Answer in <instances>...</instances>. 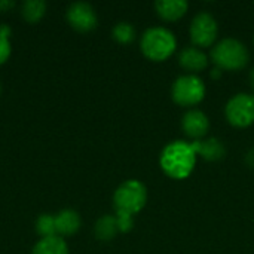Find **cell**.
Here are the masks:
<instances>
[{
  "instance_id": "obj_1",
  "label": "cell",
  "mask_w": 254,
  "mask_h": 254,
  "mask_svg": "<svg viewBox=\"0 0 254 254\" xmlns=\"http://www.w3.org/2000/svg\"><path fill=\"white\" fill-rule=\"evenodd\" d=\"M196 152L192 143L176 140L164 147L159 156V165L162 171L176 180L188 179L196 164Z\"/></svg>"
},
{
  "instance_id": "obj_2",
  "label": "cell",
  "mask_w": 254,
  "mask_h": 254,
  "mask_svg": "<svg viewBox=\"0 0 254 254\" xmlns=\"http://www.w3.org/2000/svg\"><path fill=\"white\" fill-rule=\"evenodd\" d=\"M141 52L152 61L168 60L177 48L176 36L165 27H152L146 30L140 42Z\"/></svg>"
},
{
  "instance_id": "obj_3",
  "label": "cell",
  "mask_w": 254,
  "mask_h": 254,
  "mask_svg": "<svg viewBox=\"0 0 254 254\" xmlns=\"http://www.w3.org/2000/svg\"><path fill=\"white\" fill-rule=\"evenodd\" d=\"M211 60L220 70L237 71L247 65L250 60V54L243 42L228 37V39H222L213 46Z\"/></svg>"
},
{
  "instance_id": "obj_4",
  "label": "cell",
  "mask_w": 254,
  "mask_h": 254,
  "mask_svg": "<svg viewBox=\"0 0 254 254\" xmlns=\"http://www.w3.org/2000/svg\"><path fill=\"white\" fill-rule=\"evenodd\" d=\"M147 202V189L138 180L124 182L113 195V205L116 214L135 216Z\"/></svg>"
},
{
  "instance_id": "obj_5",
  "label": "cell",
  "mask_w": 254,
  "mask_h": 254,
  "mask_svg": "<svg viewBox=\"0 0 254 254\" xmlns=\"http://www.w3.org/2000/svg\"><path fill=\"white\" fill-rule=\"evenodd\" d=\"M79 228L80 217L74 210H63L57 216L42 214L36 223V231L42 238L74 235Z\"/></svg>"
},
{
  "instance_id": "obj_6",
  "label": "cell",
  "mask_w": 254,
  "mask_h": 254,
  "mask_svg": "<svg viewBox=\"0 0 254 254\" xmlns=\"http://www.w3.org/2000/svg\"><path fill=\"white\" fill-rule=\"evenodd\" d=\"M171 97L174 103L182 107L196 106L205 97V85L202 79L195 74H183L174 80L171 88Z\"/></svg>"
},
{
  "instance_id": "obj_7",
  "label": "cell",
  "mask_w": 254,
  "mask_h": 254,
  "mask_svg": "<svg viewBox=\"0 0 254 254\" xmlns=\"http://www.w3.org/2000/svg\"><path fill=\"white\" fill-rule=\"evenodd\" d=\"M226 119L237 128H247L254 124V94L241 92L234 95L225 107Z\"/></svg>"
},
{
  "instance_id": "obj_8",
  "label": "cell",
  "mask_w": 254,
  "mask_h": 254,
  "mask_svg": "<svg viewBox=\"0 0 254 254\" xmlns=\"http://www.w3.org/2000/svg\"><path fill=\"white\" fill-rule=\"evenodd\" d=\"M190 40L196 48L214 46L219 34V25L214 16L208 12H199L190 24Z\"/></svg>"
},
{
  "instance_id": "obj_9",
  "label": "cell",
  "mask_w": 254,
  "mask_h": 254,
  "mask_svg": "<svg viewBox=\"0 0 254 254\" xmlns=\"http://www.w3.org/2000/svg\"><path fill=\"white\" fill-rule=\"evenodd\" d=\"M67 19L70 25L80 33H88L97 27V15L92 6L83 1L73 3L67 9Z\"/></svg>"
},
{
  "instance_id": "obj_10",
  "label": "cell",
  "mask_w": 254,
  "mask_h": 254,
  "mask_svg": "<svg viewBox=\"0 0 254 254\" xmlns=\"http://www.w3.org/2000/svg\"><path fill=\"white\" fill-rule=\"evenodd\" d=\"M182 128H183L185 134L188 137L193 138L195 141L202 140L210 129L208 116L198 109H190L182 118Z\"/></svg>"
},
{
  "instance_id": "obj_11",
  "label": "cell",
  "mask_w": 254,
  "mask_h": 254,
  "mask_svg": "<svg viewBox=\"0 0 254 254\" xmlns=\"http://www.w3.org/2000/svg\"><path fill=\"white\" fill-rule=\"evenodd\" d=\"M179 64L188 70L189 74H195L207 68L208 57L202 49L196 46H188L179 54Z\"/></svg>"
},
{
  "instance_id": "obj_12",
  "label": "cell",
  "mask_w": 254,
  "mask_h": 254,
  "mask_svg": "<svg viewBox=\"0 0 254 254\" xmlns=\"http://www.w3.org/2000/svg\"><path fill=\"white\" fill-rule=\"evenodd\" d=\"M196 156H201L205 161H219L225 156L226 149L223 146V143L216 138V137H208V138H202V140H196L192 143Z\"/></svg>"
},
{
  "instance_id": "obj_13",
  "label": "cell",
  "mask_w": 254,
  "mask_h": 254,
  "mask_svg": "<svg viewBox=\"0 0 254 254\" xmlns=\"http://www.w3.org/2000/svg\"><path fill=\"white\" fill-rule=\"evenodd\" d=\"M188 1L185 0H159L155 3L156 13L164 21H177L188 12Z\"/></svg>"
},
{
  "instance_id": "obj_14",
  "label": "cell",
  "mask_w": 254,
  "mask_h": 254,
  "mask_svg": "<svg viewBox=\"0 0 254 254\" xmlns=\"http://www.w3.org/2000/svg\"><path fill=\"white\" fill-rule=\"evenodd\" d=\"M31 254H68V247L61 237H46L34 246Z\"/></svg>"
},
{
  "instance_id": "obj_15",
  "label": "cell",
  "mask_w": 254,
  "mask_h": 254,
  "mask_svg": "<svg viewBox=\"0 0 254 254\" xmlns=\"http://www.w3.org/2000/svg\"><path fill=\"white\" fill-rule=\"evenodd\" d=\"M119 232L115 216H103L95 225V237L101 241H110Z\"/></svg>"
},
{
  "instance_id": "obj_16",
  "label": "cell",
  "mask_w": 254,
  "mask_h": 254,
  "mask_svg": "<svg viewBox=\"0 0 254 254\" xmlns=\"http://www.w3.org/2000/svg\"><path fill=\"white\" fill-rule=\"evenodd\" d=\"M45 12H46V3L42 0H27L21 9L24 19L30 24L39 22L43 18Z\"/></svg>"
},
{
  "instance_id": "obj_17",
  "label": "cell",
  "mask_w": 254,
  "mask_h": 254,
  "mask_svg": "<svg viewBox=\"0 0 254 254\" xmlns=\"http://www.w3.org/2000/svg\"><path fill=\"white\" fill-rule=\"evenodd\" d=\"M113 39L119 43H131L135 39V28L129 24V22H119L115 25L113 31Z\"/></svg>"
},
{
  "instance_id": "obj_18",
  "label": "cell",
  "mask_w": 254,
  "mask_h": 254,
  "mask_svg": "<svg viewBox=\"0 0 254 254\" xmlns=\"http://www.w3.org/2000/svg\"><path fill=\"white\" fill-rule=\"evenodd\" d=\"M10 30L6 25L0 27V64H3L10 55V43H9Z\"/></svg>"
},
{
  "instance_id": "obj_19",
  "label": "cell",
  "mask_w": 254,
  "mask_h": 254,
  "mask_svg": "<svg viewBox=\"0 0 254 254\" xmlns=\"http://www.w3.org/2000/svg\"><path fill=\"white\" fill-rule=\"evenodd\" d=\"M116 222H118V229L119 232H129L134 226V217L132 216H127V214H116Z\"/></svg>"
},
{
  "instance_id": "obj_20",
  "label": "cell",
  "mask_w": 254,
  "mask_h": 254,
  "mask_svg": "<svg viewBox=\"0 0 254 254\" xmlns=\"http://www.w3.org/2000/svg\"><path fill=\"white\" fill-rule=\"evenodd\" d=\"M15 6V1H6V0H0V10L1 12H4L6 9H10V7H13Z\"/></svg>"
},
{
  "instance_id": "obj_21",
  "label": "cell",
  "mask_w": 254,
  "mask_h": 254,
  "mask_svg": "<svg viewBox=\"0 0 254 254\" xmlns=\"http://www.w3.org/2000/svg\"><path fill=\"white\" fill-rule=\"evenodd\" d=\"M247 164L254 168V149H252L250 152H249V155H247Z\"/></svg>"
},
{
  "instance_id": "obj_22",
  "label": "cell",
  "mask_w": 254,
  "mask_h": 254,
  "mask_svg": "<svg viewBox=\"0 0 254 254\" xmlns=\"http://www.w3.org/2000/svg\"><path fill=\"white\" fill-rule=\"evenodd\" d=\"M249 79H250V86L253 88V91H254V68H252V71H250V76H249Z\"/></svg>"
}]
</instances>
